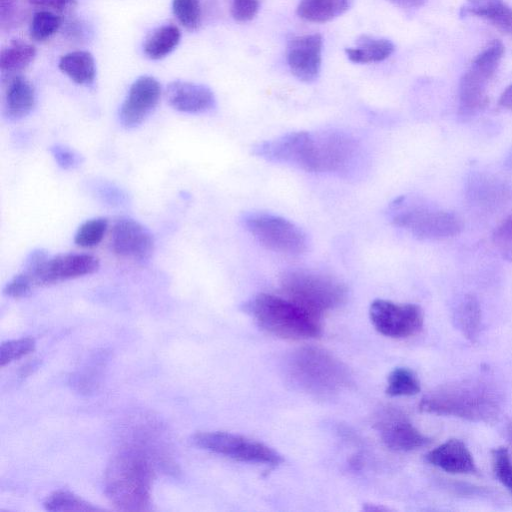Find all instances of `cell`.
<instances>
[{
	"mask_svg": "<svg viewBox=\"0 0 512 512\" xmlns=\"http://www.w3.org/2000/svg\"><path fill=\"white\" fill-rule=\"evenodd\" d=\"M419 410L473 422L493 423L499 416L500 402L497 393L487 384L464 380L445 384L429 392L421 399Z\"/></svg>",
	"mask_w": 512,
	"mask_h": 512,
	"instance_id": "cell-1",
	"label": "cell"
},
{
	"mask_svg": "<svg viewBox=\"0 0 512 512\" xmlns=\"http://www.w3.org/2000/svg\"><path fill=\"white\" fill-rule=\"evenodd\" d=\"M152 478L153 471L147 458L139 451L124 450L106 469L105 494L119 510H148Z\"/></svg>",
	"mask_w": 512,
	"mask_h": 512,
	"instance_id": "cell-2",
	"label": "cell"
},
{
	"mask_svg": "<svg viewBox=\"0 0 512 512\" xmlns=\"http://www.w3.org/2000/svg\"><path fill=\"white\" fill-rule=\"evenodd\" d=\"M245 309L262 329L283 339H311L322 332L320 317L288 298L261 293Z\"/></svg>",
	"mask_w": 512,
	"mask_h": 512,
	"instance_id": "cell-3",
	"label": "cell"
},
{
	"mask_svg": "<svg viewBox=\"0 0 512 512\" xmlns=\"http://www.w3.org/2000/svg\"><path fill=\"white\" fill-rule=\"evenodd\" d=\"M292 381L316 396H330L346 388L351 381L347 367L328 351L318 347H302L288 359Z\"/></svg>",
	"mask_w": 512,
	"mask_h": 512,
	"instance_id": "cell-4",
	"label": "cell"
},
{
	"mask_svg": "<svg viewBox=\"0 0 512 512\" xmlns=\"http://www.w3.org/2000/svg\"><path fill=\"white\" fill-rule=\"evenodd\" d=\"M287 298L321 317L344 303L347 289L338 280L306 270L286 271L280 279Z\"/></svg>",
	"mask_w": 512,
	"mask_h": 512,
	"instance_id": "cell-5",
	"label": "cell"
},
{
	"mask_svg": "<svg viewBox=\"0 0 512 512\" xmlns=\"http://www.w3.org/2000/svg\"><path fill=\"white\" fill-rule=\"evenodd\" d=\"M98 268L99 260L91 254L64 253L49 256L46 251L37 249L26 259L23 272L36 287L90 275Z\"/></svg>",
	"mask_w": 512,
	"mask_h": 512,
	"instance_id": "cell-6",
	"label": "cell"
},
{
	"mask_svg": "<svg viewBox=\"0 0 512 512\" xmlns=\"http://www.w3.org/2000/svg\"><path fill=\"white\" fill-rule=\"evenodd\" d=\"M504 53L499 40L492 41L472 61L463 73L459 83V114L470 117L479 112L487 103L486 89L493 78Z\"/></svg>",
	"mask_w": 512,
	"mask_h": 512,
	"instance_id": "cell-7",
	"label": "cell"
},
{
	"mask_svg": "<svg viewBox=\"0 0 512 512\" xmlns=\"http://www.w3.org/2000/svg\"><path fill=\"white\" fill-rule=\"evenodd\" d=\"M242 224L266 248L286 254L300 255L308 245L304 231L288 219L266 212L243 215Z\"/></svg>",
	"mask_w": 512,
	"mask_h": 512,
	"instance_id": "cell-8",
	"label": "cell"
},
{
	"mask_svg": "<svg viewBox=\"0 0 512 512\" xmlns=\"http://www.w3.org/2000/svg\"><path fill=\"white\" fill-rule=\"evenodd\" d=\"M252 153L274 163L289 164L307 172H320L317 136L296 131L255 144Z\"/></svg>",
	"mask_w": 512,
	"mask_h": 512,
	"instance_id": "cell-9",
	"label": "cell"
},
{
	"mask_svg": "<svg viewBox=\"0 0 512 512\" xmlns=\"http://www.w3.org/2000/svg\"><path fill=\"white\" fill-rule=\"evenodd\" d=\"M192 442L197 447L241 462L278 465L282 457L269 446L229 432H199Z\"/></svg>",
	"mask_w": 512,
	"mask_h": 512,
	"instance_id": "cell-10",
	"label": "cell"
},
{
	"mask_svg": "<svg viewBox=\"0 0 512 512\" xmlns=\"http://www.w3.org/2000/svg\"><path fill=\"white\" fill-rule=\"evenodd\" d=\"M393 223L420 239L439 240L457 235L462 223L453 213L423 206L403 209L394 215Z\"/></svg>",
	"mask_w": 512,
	"mask_h": 512,
	"instance_id": "cell-11",
	"label": "cell"
},
{
	"mask_svg": "<svg viewBox=\"0 0 512 512\" xmlns=\"http://www.w3.org/2000/svg\"><path fill=\"white\" fill-rule=\"evenodd\" d=\"M375 329L390 338H406L417 334L423 326V312L416 304H398L376 299L369 308Z\"/></svg>",
	"mask_w": 512,
	"mask_h": 512,
	"instance_id": "cell-12",
	"label": "cell"
},
{
	"mask_svg": "<svg viewBox=\"0 0 512 512\" xmlns=\"http://www.w3.org/2000/svg\"><path fill=\"white\" fill-rule=\"evenodd\" d=\"M376 426L384 445L393 451L409 452L431 442L399 409H384L378 416Z\"/></svg>",
	"mask_w": 512,
	"mask_h": 512,
	"instance_id": "cell-13",
	"label": "cell"
},
{
	"mask_svg": "<svg viewBox=\"0 0 512 512\" xmlns=\"http://www.w3.org/2000/svg\"><path fill=\"white\" fill-rule=\"evenodd\" d=\"M110 245L116 255L143 262L148 260L154 251V238L137 220L120 217L112 226Z\"/></svg>",
	"mask_w": 512,
	"mask_h": 512,
	"instance_id": "cell-14",
	"label": "cell"
},
{
	"mask_svg": "<svg viewBox=\"0 0 512 512\" xmlns=\"http://www.w3.org/2000/svg\"><path fill=\"white\" fill-rule=\"evenodd\" d=\"M161 96L159 82L151 76L137 78L121 105L119 119L128 129L139 126L155 109Z\"/></svg>",
	"mask_w": 512,
	"mask_h": 512,
	"instance_id": "cell-15",
	"label": "cell"
},
{
	"mask_svg": "<svg viewBox=\"0 0 512 512\" xmlns=\"http://www.w3.org/2000/svg\"><path fill=\"white\" fill-rule=\"evenodd\" d=\"M323 39L320 34L292 38L287 46V63L291 73L300 81L313 82L318 78L322 62Z\"/></svg>",
	"mask_w": 512,
	"mask_h": 512,
	"instance_id": "cell-16",
	"label": "cell"
},
{
	"mask_svg": "<svg viewBox=\"0 0 512 512\" xmlns=\"http://www.w3.org/2000/svg\"><path fill=\"white\" fill-rule=\"evenodd\" d=\"M166 98L173 109L193 114L210 111L216 102L214 93L209 87L181 80L168 84Z\"/></svg>",
	"mask_w": 512,
	"mask_h": 512,
	"instance_id": "cell-17",
	"label": "cell"
},
{
	"mask_svg": "<svg viewBox=\"0 0 512 512\" xmlns=\"http://www.w3.org/2000/svg\"><path fill=\"white\" fill-rule=\"evenodd\" d=\"M426 460L448 473L469 474L476 473L477 468L473 456L465 443L453 438L431 450Z\"/></svg>",
	"mask_w": 512,
	"mask_h": 512,
	"instance_id": "cell-18",
	"label": "cell"
},
{
	"mask_svg": "<svg viewBox=\"0 0 512 512\" xmlns=\"http://www.w3.org/2000/svg\"><path fill=\"white\" fill-rule=\"evenodd\" d=\"M35 90L31 82L22 75L9 78L4 93V112L10 120L27 116L34 108Z\"/></svg>",
	"mask_w": 512,
	"mask_h": 512,
	"instance_id": "cell-19",
	"label": "cell"
},
{
	"mask_svg": "<svg viewBox=\"0 0 512 512\" xmlns=\"http://www.w3.org/2000/svg\"><path fill=\"white\" fill-rule=\"evenodd\" d=\"M460 15L486 19L501 31L512 35V7L503 0H466L460 8Z\"/></svg>",
	"mask_w": 512,
	"mask_h": 512,
	"instance_id": "cell-20",
	"label": "cell"
},
{
	"mask_svg": "<svg viewBox=\"0 0 512 512\" xmlns=\"http://www.w3.org/2000/svg\"><path fill=\"white\" fill-rule=\"evenodd\" d=\"M352 0H301L297 6V15L308 22L325 23L344 14Z\"/></svg>",
	"mask_w": 512,
	"mask_h": 512,
	"instance_id": "cell-21",
	"label": "cell"
},
{
	"mask_svg": "<svg viewBox=\"0 0 512 512\" xmlns=\"http://www.w3.org/2000/svg\"><path fill=\"white\" fill-rule=\"evenodd\" d=\"M59 69L79 85H91L95 80L96 66L93 55L88 51L77 50L63 55Z\"/></svg>",
	"mask_w": 512,
	"mask_h": 512,
	"instance_id": "cell-22",
	"label": "cell"
},
{
	"mask_svg": "<svg viewBox=\"0 0 512 512\" xmlns=\"http://www.w3.org/2000/svg\"><path fill=\"white\" fill-rule=\"evenodd\" d=\"M394 44L385 38L362 36L357 41V46L346 48L348 59L353 63H373L387 59L393 52Z\"/></svg>",
	"mask_w": 512,
	"mask_h": 512,
	"instance_id": "cell-23",
	"label": "cell"
},
{
	"mask_svg": "<svg viewBox=\"0 0 512 512\" xmlns=\"http://www.w3.org/2000/svg\"><path fill=\"white\" fill-rule=\"evenodd\" d=\"M180 30L173 24L163 25L153 31L143 45L145 55L159 60L169 55L179 44Z\"/></svg>",
	"mask_w": 512,
	"mask_h": 512,
	"instance_id": "cell-24",
	"label": "cell"
},
{
	"mask_svg": "<svg viewBox=\"0 0 512 512\" xmlns=\"http://www.w3.org/2000/svg\"><path fill=\"white\" fill-rule=\"evenodd\" d=\"M35 56L36 49L32 44L15 39L1 51V70L5 73L22 71L34 60Z\"/></svg>",
	"mask_w": 512,
	"mask_h": 512,
	"instance_id": "cell-25",
	"label": "cell"
},
{
	"mask_svg": "<svg viewBox=\"0 0 512 512\" xmlns=\"http://www.w3.org/2000/svg\"><path fill=\"white\" fill-rule=\"evenodd\" d=\"M455 320L467 339H477L481 326V308L474 296L468 295L460 302L455 311Z\"/></svg>",
	"mask_w": 512,
	"mask_h": 512,
	"instance_id": "cell-26",
	"label": "cell"
},
{
	"mask_svg": "<svg viewBox=\"0 0 512 512\" xmlns=\"http://www.w3.org/2000/svg\"><path fill=\"white\" fill-rule=\"evenodd\" d=\"M421 390L416 374L405 367L395 368L388 376L386 393L389 396H412Z\"/></svg>",
	"mask_w": 512,
	"mask_h": 512,
	"instance_id": "cell-27",
	"label": "cell"
},
{
	"mask_svg": "<svg viewBox=\"0 0 512 512\" xmlns=\"http://www.w3.org/2000/svg\"><path fill=\"white\" fill-rule=\"evenodd\" d=\"M60 16L50 10L36 12L29 25L30 38L42 42L52 37L61 27Z\"/></svg>",
	"mask_w": 512,
	"mask_h": 512,
	"instance_id": "cell-28",
	"label": "cell"
},
{
	"mask_svg": "<svg viewBox=\"0 0 512 512\" xmlns=\"http://www.w3.org/2000/svg\"><path fill=\"white\" fill-rule=\"evenodd\" d=\"M44 507L48 511H95L97 507L84 501L80 497L65 490H57L51 493L44 501Z\"/></svg>",
	"mask_w": 512,
	"mask_h": 512,
	"instance_id": "cell-29",
	"label": "cell"
},
{
	"mask_svg": "<svg viewBox=\"0 0 512 512\" xmlns=\"http://www.w3.org/2000/svg\"><path fill=\"white\" fill-rule=\"evenodd\" d=\"M108 228L106 218L98 217L85 221L77 229L74 242L77 246L91 248L98 245Z\"/></svg>",
	"mask_w": 512,
	"mask_h": 512,
	"instance_id": "cell-30",
	"label": "cell"
},
{
	"mask_svg": "<svg viewBox=\"0 0 512 512\" xmlns=\"http://www.w3.org/2000/svg\"><path fill=\"white\" fill-rule=\"evenodd\" d=\"M172 10L179 23L186 29L196 30L201 23L199 0H172Z\"/></svg>",
	"mask_w": 512,
	"mask_h": 512,
	"instance_id": "cell-31",
	"label": "cell"
},
{
	"mask_svg": "<svg viewBox=\"0 0 512 512\" xmlns=\"http://www.w3.org/2000/svg\"><path fill=\"white\" fill-rule=\"evenodd\" d=\"M35 345V340L31 337H24L2 343L0 347V366L4 367L33 352Z\"/></svg>",
	"mask_w": 512,
	"mask_h": 512,
	"instance_id": "cell-32",
	"label": "cell"
},
{
	"mask_svg": "<svg viewBox=\"0 0 512 512\" xmlns=\"http://www.w3.org/2000/svg\"><path fill=\"white\" fill-rule=\"evenodd\" d=\"M492 466L496 478L512 494V457L507 448L492 450Z\"/></svg>",
	"mask_w": 512,
	"mask_h": 512,
	"instance_id": "cell-33",
	"label": "cell"
},
{
	"mask_svg": "<svg viewBox=\"0 0 512 512\" xmlns=\"http://www.w3.org/2000/svg\"><path fill=\"white\" fill-rule=\"evenodd\" d=\"M50 152L56 163L66 170L76 168L82 162V157L77 152L63 145L52 146Z\"/></svg>",
	"mask_w": 512,
	"mask_h": 512,
	"instance_id": "cell-34",
	"label": "cell"
},
{
	"mask_svg": "<svg viewBox=\"0 0 512 512\" xmlns=\"http://www.w3.org/2000/svg\"><path fill=\"white\" fill-rule=\"evenodd\" d=\"M259 11V0H232L231 14L238 22L252 20Z\"/></svg>",
	"mask_w": 512,
	"mask_h": 512,
	"instance_id": "cell-35",
	"label": "cell"
},
{
	"mask_svg": "<svg viewBox=\"0 0 512 512\" xmlns=\"http://www.w3.org/2000/svg\"><path fill=\"white\" fill-rule=\"evenodd\" d=\"M34 285L29 276L22 272L12 278L4 288V293L12 298H21L28 295Z\"/></svg>",
	"mask_w": 512,
	"mask_h": 512,
	"instance_id": "cell-36",
	"label": "cell"
},
{
	"mask_svg": "<svg viewBox=\"0 0 512 512\" xmlns=\"http://www.w3.org/2000/svg\"><path fill=\"white\" fill-rule=\"evenodd\" d=\"M33 5L50 9L60 13H68L72 11L76 5L77 0H28Z\"/></svg>",
	"mask_w": 512,
	"mask_h": 512,
	"instance_id": "cell-37",
	"label": "cell"
},
{
	"mask_svg": "<svg viewBox=\"0 0 512 512\" xmlns=\"http://www.w3.org/2000/svg\"><path fill=\"white\" fill-rule=\"evenodd\" d=\"M495 239L502 244L512 246V215L498 227Z\"/></svg>",
	"mask_w": 512,
	"mask_h": 512,
	"instance_id": "cell-38",
	"label": "cell"
},
{
	"mask_svg": "<svg viewBox=\"0 0 512 512\" xmlns=\"http://www.w3.org/2000/svg\"><path fill=\"white\" fill-rule=\"evenodd\" d=\"M393 4L401 8H419L423 6L427 0H389Z\"/></svg>",
	"mask_w": 512,
	"mask_h": 512,
	"instance_id": "cell-39",
	"label": "cell"
},
{
	"mask_svg": "<svg viewBox=\"0 0 512 512\" xmlns=\"http://www.w3.org/2000/svg\"><path fill=\"white\" fill-rule=\"evenodd\" d=\"M500 106L512 110V84L509 85L499 98Z\"/></svg>",
	"mask_w": 512,
	"mask_h": 512,
	"instance_id": "cell-40",
	"label": "cell"
},
{
	"mask_svg": "<svg viewBox=\"0 0 512 512\" xmlns=\"http://www.w3.org/2000/svg\"><path fill=\"white\" fill-rule=\"evenodd\" d=\"M506 435L508 438V441L512 447V421H509L506 426Z\"/></svg>",
	"mask_w": 512,
	"mask_h": 512,
	"instance_id": "cell-41",
	"label": "cell"
}]
</instances>
